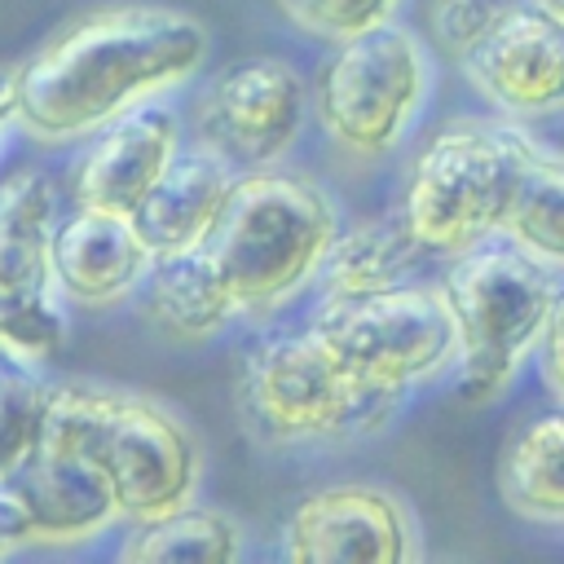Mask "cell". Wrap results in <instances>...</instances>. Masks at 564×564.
<instances>
[{"mask_svg":"<svg viewBox=\"0 0 564 564\" xmlns=\"http://www.w3.org/2000/svg\"><path fill=\"white\" fill-rule=\"evenodd\" d=\"M538 4H542V9H546V13H555V18H560V22H564V0H538Z\"/></svg>","mask_w":564,"mask_h":564,"instance_id":"cell-29","label":"cell"},{"mask_svg":"<svg viewBox=\"0 0 564 564\" xmlns=\"http://www.w3.org/2000/svg\"><path fill=\"white\" fill-rule=\"evenodd\" d=\"M458 66L463 79L507 119L564 115V22L538 0L498 4V18Z\"/></svg>","mask_w":564,"mask_h":564,"instance_id":"cell-12","label":"cell"},{"mask_svg":"<svg viewBox=\"0 0 564 564\" xmlns=\"http://www.w3.org/2000/svg\"><path fill=\"white\" fill-rule=\"evenodd\" d=\"M0 507L13 520L18 546H79L123 520L106 476L75 445L44 432L0 480Z\"/></svg>","mask_w":564,"mask_h":564,"instance_id":"cell-11","label":"cell"},{"mask_svg":"<svg viewBox=\"0 0 564 564\" xmlns=\"http://www.w3.org/2000/svg\"><path fill=\"white\" fill-rule=\"evenodd\" d=\"M313 97L286 57L225 66L194 101V137L234 167H273L304 132Z\"/></svg>","mask_w":564,"mask_h":564,"instance_id":"cell-9","label":"cell"},{"mask_svg":"<svg viewBox=\"0 0 564 564\" xmlns=\"http://www.w3.org/2000/svg\"><path fill=\"white\" fill-rule=\"evenodd\" d=\"M335 234V198L313 176L273 163L234 176L225 212L203 247L212 251L238 308L251 317H269L308 282H317Z\"/></svg>","mask_w":564,"mask_h":564,"instance_id":"cell-3","label":"cell"},{"mask_svg":"<svg viewBox=\"0 0 564 564\" xmlns=\"http://www.w3.org/2000/svg\"><path fill=\"white\" fill-rule=\"evenodd\" d=\"M4 366H13V361H9V357H4V352H0V370H4Z\"/></svg>","mask_w":564,"mask_h":564,"instance_id":"cell-30","label":"cell"},{"mask_svg":"<svg viewBox=\"0 0 564 564\" xmlns=\"http://www.w3.org/2000/svg\"><path fill=\"white\" fill-rule=\"evenodd\" d=\"M405 0H278L291 26L322 44H339L352 35H366L383 22H397V9Z\"/></svg>","mask_w":564,"mask_h":564,"instance_id":"cell-24","label":"cell"},{"mask_svg":"<svg viewBox=\"0 0 564 564\" xmlns=\"http://www.w3.org/2000/svg\"><path fill=\"white\" fill-rule=\"evenodd\" d=\"M423 256H432L423 247V238L410 229L405 212L379 216V220H361L352 229H339L317 282L322 295H366V291H388L401 286L419 273Z\"/></svg>","mask_w":564,"mask_h":564,"instance_id":"cell-18","label":"cell"},{"mask_svg":"<svg viewBox=\"0 0 564 564\" xmlns=\"http://www.w3.org/2000/svg\"><path fill=\"white\" fill-rule=\"evenodd\" d=\"M502 502L533 524H564V410L524 423L498 463Z\"/></svg>","mask_w":564,"mask_h":564,"instance_id":"cell-19","label":"cell"},{"mask_svg":"<svg viewBox=\"0 0 564 564\" xmlns=\"http://www.w3.org/2000/svg\"><path fill=\"white\" fill-rule=\"evenodd\" d=\"M176 154H181L176 110L159 106V97L141 101L88 137L84 154L70 167V198L75 207L132 216Z\"/></svg>","mask_w":564,"mask_h":564,"instance_id":"cell-13","label":"cell"},{"mask_svg":"<svg viewBox=\"0 0 564 564\" xmlns=\"http://www.w3.org/2000/svg\"><path fill=\"white\" fill-rule=\"evenodd\" d=\"M538 375H542L546 392L564 405V286H560V300H555L546 330H542V344H538Z\"/></svg>","mask_w":564,"mask_h":564,"instance_id":"cell-26","label":"cell"},{"mask_svg":"<svg viewBox=\"0 0 564 564\" xmlns=\"http://www.w3.org/2000/svg\"><path fill=\"white\" fill-rule=\"evenodd\" d=\"M154 264L150 242L123 212L75 207L53 234V282L57 295L79 308H115L141 291Z\"/></svg>","mask_w":564,"mask_h":564,"instance_id":"cell-14","label":"cell"},{"mask_svg":"<svg viewBox=\"0 0 564 564\" xmlns=\"http://www.w3.org/2000/svg\"><path fill=\"white\" fill-rule=\"evenodd\" d=\"M66 339V322L57 308V291H22L0 295V352L13 366H44Z\"/></svg>","mask_w":564,"mask_h":564,"instance_id":"cell-22","label":"cell"},{"mask_svg":"<svg viewBox=\"0 0 564 564\" xmlns=\"http://www.w3.org/2000/svg\"><path fill=\"white\" fill-rule=\"evenodd\" d=\"M62 194L44 167H13L0 181V295L57 291L53 234Z\"/></svg>","mask_w":564,"mask_h":564,"instance_id":"cell-17","label":"cell"},{"mask_svg":"<svg viewBox=\"0 0 564 564\" xmlns=\"http://www.w3.org/2000/svg\"><path fill=\"white\" fill-rule=\"evenodd\" d=\"M48 405V379L35 366L0 370V480L35 449Z\"/></svg>","mask_w":564,"mask_h":564,"instance_id":"cell-23","label":"cell"},{"mask_svg":"<svg viewBox=\"0 0 564 564\" xmlns=\"http://www.w3.org/2000/svg\"><path fill=\"white\" fill-rule=\"evenodd\" d=\"M13 128V97H9V70H0V141Z\"/></svg>","mask_w":564,"mask_h":564,"instance_id":"cell-27","label":"cell"},{"mask_svg":"<svg viewBox=\"0 0 564 564\" xmlns=\"http://www.w3.org/2000/svg\"><path fill=\"white\" fill-rule=\"evenodd\" d=\"M405 392L352 375L304 326L300 335H269L242 357L238 405L264 445L357 441L388 427Z\"/></svg>","mask_w":564,"mask_h":564,"instance_id":"cell-5","label":"cell"},{"mask_svg":"<svg viewBox=\"0 0 564 564\" xmlns=\"http://www.w3.org/2000/svg\"><path fill=\"white\" fill-rule=\"evenodd\" d=\"M441 295L458 330V397L480 405L502 397L524 357L538 352L546 317L560 300V282L546 260L524 251L516 238L494 234L449 256Z\"/></svg>","mask_w":564,"mask_h":564,"instance_id":"cell-4","label":"cell"},{"mask_svg":"<svg viewBox=\"0 0 564 564\" xmlns=\"http://www.w3.org/2000/svg\"><path fill=\"white\" fill-rule=\"evenodd\" d=\"M141 313L172 344L216 339L234 317H242V308L207 247L154 256V264L141 282Z\"/></svg>","mask_w":564,"mask_h":564,"instance_id":"cell-16","label":"cell"},{"mask_svg":"<svg viewBox=\"0 0 564 564\" xmlns=\"http://www.w3.org/2000/svg\"><path fill=\"white\" fill-rule=\"evenodd\" d=\"M9 551H18V533H13V520H9V511L0 507V560H4Z\"/></svg>","mask_w":564,"mask_h":564,"instance_id":"cell-28","label":"cell"},{"mask_svg":"<svg viewBox=\"0 0 564 564\" xmlns=\"http://www.w3.org/2000/svg\"><path fill=\"white\" fill-rule=\"evenodd\" d=\"M44 436L75 445L110 485L119 516L150 520L198 494L203 449L189 423L150 392L84 379L48 383Z\"/></svg>","mask_w":564,"mask_h":564,"instance_id":"cell-2","label":"cell"},{"mask_svg":"<svg viewBox=\"0 0 564 564\" xmlns=\"http://www.w3.org/2000/svg\"><path fill=\"white\" fill-rule=\"evenodd\" d=\"M229 189H234V163L194 145L172 159V167L154 181V189L141 198L132 220L154 256L189 251L212 238Z\"/></svg>","mask_w":564,"mask_h":564,"instance_id":"cell-15","label":"cell"},{"mask_svg":"<svg viewBox=\"0 0 564 564\" xmlns=\"http://www.w3.org/2000/svg\"><path fill=\"white\" fill-rule=\"evenodd\" d=\"M282 555L295 564H410L419 560V524L392 489L339 480L291 507Z\"/></svg>","mask_w":564,"mask_h":564,"instance_id":"cell-10","label":"cell"},{"mask_svg":"<svg viewBox=\"0 0 564 564\" xmlns=\"http://www.w3.org/2000/svg\"><path fill=\"white\" fill-rule=\"evenodd\" d=\"M242 524L225 516L220 507L203 502H181L172 511H159L150 520H132L119 560L128 564H159V560H212L229 564L242 555Z\"/></svg>","mask_w":564,"mask_h":564,"instance_id":"cell-20","label":"cell"},{"mask_svg":"<svg viewBox=\"0 0 564 564\" xmlns=\"http://www.w3.org/2000/svg\"><path fill=\"white\" fill-rule=\"evenodd\" d=\"M542 145L520 119H454L427 137L405 176L401 212L436 256H458L502 234L516 185Z\"/></svg>","mask_w":564,"mask_h":564,"instance_id":"cell-6","label":"cell"},{"mask_svg":"<svg viewBox=\"0 0 564 564\" xmlns=\"http://www.w3.org/2000/svg\"><path fill=\"white\" fill-rule=\"evenodd\" d=\"M502 234L551 269H564V154L538 150L529 159Z\"/></svg>","mask_w":564,"mask_h":564,"instance_id":"cell-21","label":"cell"},{"mask_svg":"<svg viewBox=\"0 0 564 564\" xmlns=\"http://www.w3.org/2000/svg\"><path fill=\"white\" fill-rule=\"evenodd\" d=\"M207 44V26L172 4L79 13L9 66L13 128L35 145L88 141L115 115L194 79Z\"/></svg>","mask_w":564,"mask_h":564,"instance_id":"cell-1","label":"cell"},{"mask_svg":"<svg viewBox=\"0 0 564 564\" xmlns=\"http://www.w3.org/2000/svg\"><path fill=\"white\" fill-rule=\"evenodd\" d=\"M427 93L432 57L401 22L330 44L308 88L322 137L352 163H379L392 154L427 106Z\"/></svg>","mask_w":564,"mask_h":564,"instance_id":"cell-7","label":"cell"},{"mask_svg":"<svg viewBox=\"0 0 564 564\" xmlns=\"http://www.w3.org/2000/svg\"><path fill=\"white\" fill-rule=\"evenodd\" d=\"M308 330L352 375L410 392L458 361V330L441 286L401 282L366 295H322Z\"/></svg>","mask_w":564,"mask_h":564,"instance_id":"cell-8","label":"cell"},{"mask_svg":"<svg viewBox=\"0 0 564 564\" xmlns=\"http://www.w3.org/2000/svg\"><path fill=\"white\" fill-rule=\"evenodd\" d=\"M498 18V4L494 0H436L427 22H432V35L436 44L458 62L467 48H476V40L489 31V22Z\"/></svg>","mask_w":564,"mask_h":564,"instance_id":"cell-25","label":"cell"}]
</instances>
